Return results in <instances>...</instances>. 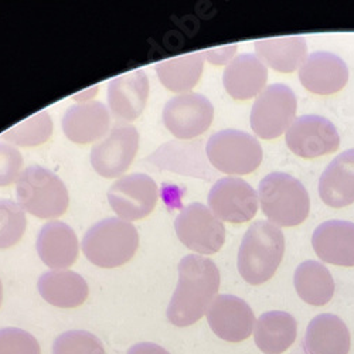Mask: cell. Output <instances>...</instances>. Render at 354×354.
I'll use <instances>...</instances> for the list:
<instances>
[{
	"label": "cell",
	"instance_id": "cell-1",
	"mask_svg": "<svg viewBox=\"0 0 354 354\" xmlns=\"http://www.w3.org/2000/svg\"><path fill=\"white\" fill-rule=\"evenodd\" d=\"M220 289L217 265L203 255H186L179 262V282L167 306V319L177 328L198 322Z\"/></svg>",
	"mask_w": 354,
	"mask_h": 354
},
{
	"label": "cell",
	"instance_id": "cell-2",
	"mask_svg": "<svg viewBox=\"0 0 354 354\" xmlns=\"http://www.w3.org/2000/svg\"><path fill=\"white\" fill-rule=\"evenodd\" d=\"M285 252V237L279 227L270 221H255L245 231L237 267L250 285L268 282L278 271Z\"/></svg>",
	"mask_w": 354,
	"mask_h": 354
},
{
	"label": "cell",
	"instance_id": "cell-3",
	"mask_svg": "<svg viewBox=\"0 0 354 354\" xmlns=\"http://www.w3.org/2000/svg\"><path fill=\"white\" fill-rule=\"evenodd\" d=\"M258 200L261 210L277 227L302 224L310 212V198L306 187L293 176L272 171L259 182Z\"/></svg>",
	"mask_w": 354,
	"mask_h": 354
},
{
	"label": "cell",
	"instance_id": "cell-4",
	"mask_svg": "<svg viewBox=\"0 0 354 354\" xmlns=\"http://www.w3.org/2000/svg\"><path fill=\"white\" fill-rule=\"evenodd\" d=\"M82 252L100 268H118L129 262L138 251L136 227L120 217H108L88 228L82 239Z\"/></svg>",
	"mask_w": 354,
	"mask_h": 354
},
{
	"label": "cell",
	"instance_id": "cell-5",
	"mask_svg": "<svg viewBox=\"0 0 354 354\" xmlns=\"http://www.w3.org/2000/svg\"><path fill=\"white\" fill-rule=\"evenodd\" d=\"M16 196L24 213L41 220L62 217L70 204L64 182L55 173L39 165L21 171L16 183Z\"/></svg>",
	"mask_w": 354,
	"mask_h": 354
},
{
	"label": "cell",
	"instance_id": "cell-6",
	"mask_svg": "<svg viewBox=\"0 0 354 354\" xmlns=\"http://www.w3.org/2000/svg\"><path fill=\"white\" fill-rule=\"evenodd\" d=\"M210 165L218 171L243 176L255 171L262 162V146L258 139L237 129L220 131L210 136L205 146Z\"/></svg>",
	"mask_w": 354,
	"mask_h": 354
},
{
	"label": "cell",
	"instance_id": "cell-7",
	"mask_svg": "<svg viewBox=\"0 0 354 354\" xmlns=\"http://www.w3.org/2000/svg\"><path fill=\"white\" fill-rule=\"evenodd\" d=\"M298 101L292 88L285 84H272L255 98L251 108L250 124L261 139H275L286 133L297 120Z\"/></svg>",
	"mask_w": 354,
	"mask_h": 354
},
{
	"label": "cell",
	"instance_id": "cell-8",
	"mask_svg": "<svg viewBox=\"0 0 354 354\" xmlns=\"http://www.w3.org/2000/svg\"><path fill=\"white\" fill-rule=\"evenodd\" d=\"M177 239L198 255L218 252L225 241V227L214 213L201 203H190L174 220Z\"/></svg>",
	"mask_w": 354,
	"mask_h": 354
},
{
	"label": "cell",
	"instance_id": "cell-9",
	"mask_svg": "<svg viewBox=\"0 0 354 354\" xmlns=\"http://www.w3.org/2000/svg\"><path fill=\"white\" fill-rule=\"evenodd\" d=\"M166 129L177 139H194L207 131L214 120L212 101L197 93H186L167 101L162 115Z\"/></svg>",
	"mask_w": 354,
	"mask_h": 354
},
{
	"label": "cell",
	"instance_id": "cell-10",
	"mask_svg": "<svg viewBox=\"0 0 354 354\" xmlns=\"http://www.w3.org/2000/svg\"><path fill=\"white\" fill-rule=\"evenodd\" d=\"M159 189L151 176L132 173L118 179L108 190V201L115 214L125 221L149 216L158 203Z\"/></svg>",
	"mask_w": 354,
	"mask_h": 354
},
{
	"label": "cell",
	"instance_id": "cell-11",
	"mask_svg": "<svg viewBox=\"0 0 354 354\" xmlns=\"http://www.w3.org/2000/svg\"><path fill=\"white\" fill-rule=\"evenodd\" d=\"M285 142L292 153L304 159H315L336 152L340 146V135L326 118L302 115L286 131Z\"/></svg>",
	"mask_w": 354,
	"mask_h": 354
},
{
	"label": "cell",
	"instance_id": "cell-12",
	"mask_svg": "<svg viewBox=\"0 0 354 354\" xmlns=\"http://www.w3.org/2000/svg\"><path fill=\"white\" fill-rule=\"evenodd\" d=\"M138 149L139 133L136 128L132 125H118L93 146L91 165L105 179H115L128 171Z\"/></svg>",
	"mask_w": 354,
	"mask_h": 354
},
{
	"label": "cell",
	"instance_id": "cell-13",
	"mask_svg": "<svg viewBox=\"0 0 354 354\" xmlns=\"http://www.w3.org/2000/svg\"><path fill=\"white\" fill-rule=\"evenodd\" d=\"M209 209L225 223L241 224L252 220L258 212V193L240 177H223L209 193Z\"/></svg>",
	"mask_w": 354,
	"mask_h": 354
},
{
	"label": "cell",
	"instance_id": "cell-14",
	"mask_svg": "<svg viewBox=\"0 0 354 354\" xmlns=\"http://www.w3.org/2000/svg\"><path fill=\"white\" fill-rule=\"evenodd\" d=\"M205 315L212 330L230 343L247 340L257 323L251 306L234 295H217Z\"/></svg>",
	"mask_w": 354,
	"mask_h": 354
},
{
	"label": "cell",
	"instance_id": "cell-15",
	"mask_svg": "<svg viewBox=\"0 0 354 354\" xmlns=\"http://www.w3.org/2000/svg\"><path fill=\"white\" fill-rule=\"evenodd\" d=\"M149 98V80L143 70H132L108 84V109L122 122H131L142 115Z\"/></svg>",
	"mask_w": 354,
	"mask_h": 354
},
{
	"label": "cell",
	"instance_id": "cell-16",
	"mask_svg": "<svg viewBox=\"0 0 354 354\" xmlns=\"http://www.w3.org/2000/svg\"><path fill=\"white\" fill-rule=\"evenodd\" d=\"M305 90L316 95H332L342 91L348 81V68L343 58L333 53L317 51L308 55L299 68Z\"/></svg>",
	"mask_w": 354,
	"mask_h": 354
},
{
	"label": "cell",
	"instance_id": "cell-17",
	"mask_svg": "<svg viewBox=\"0 0 354 354\" xmlns=\"http://www.w3.org/2000/svg\"><path fill=\"white\" fill-rule=\"evenodd\" d=\"M62 127L64 135L74 143L101 140L109 133V109L100 101L74 104L66 111Z\"/></svg>",
	"mask_w": 354,
	"mask_h": 354
},
{
	"label": "cell",
	"instance_id": "cell-18",
	"mask_svg": "<svg viewBox=\"0 0 354 354\" xmlns=\"http://www.w3.org/2000/svg\"><path fill=\"white\" fill-rule=\"evenodd\" d=\"M40 259L53 271H66L78 258L80 243L74 230L63 221L46 223L36 241Z\"/></svg>",
	"mask_w": 354,
	"mask_h": 354
},
{
	"label": "cell",
	"instance_id": "cell-19",
	"mask_svg": "<svg viewBox=\"0 0 354 354\" xmlns=\"http://www.w3.org/2000/svg\"><path fill=\"white\" fill-rule=\"evenodd\" d=\"M312 247L323 261L337 267H354V223L330 220L316 227Z\"/></svg>",
	"mask_w": 354,
	"mask_h": 354
},
{
	"label": "cell",
	"instance_id": "cell-20",
	"mask_svg": "<svg viewBox=\"0 0 354 354\" xmlns=\"http://www.w3.org/2000/svg\"><path fill=\"white\" fill-rule=\"evenodd\" d=\"M268 81V67L255 54H241L225 66L223 84L227 94L237 101L257 98Z\"/></svg>",
	"mask_w": 354,
	"mask_h": 354
},
{
	"label": "cell",
	"instance_id": "cell-21",
	"mask_svg": "<svg viewBox=\"0 0 354 354\" xmlns=\"http://www.w3.org/2000/svg\"><path fill=\"white\" fill-rule=\"evenodd\" d=\"M319 196L333 209L354 203V149L344 151L324 169L319 179Z\"/></svg>",
	"mask_w": 354,
	"mask_h": 354
},
{
	"label": "cell",
	"instance_id": "cell-22",
	"mask_svg": "<svg viewBox=\"0 0 354 354\" xmlns=\"http://www.w3.org/2000/svg\"><path fill=\"white\" fill-rule=\"evenodd\" d=\"M41 298L55 308L71 309L81 306L88 298L86 281L74 271L44 272L37 282Z\"/></svg>",
	"mask_w": 354,
	"mask_h": 354
},
{
	"label": "cell",
	"instance_id": "cell-23",
	"mask_svg": "<svg viewBox=\"0 0 354 354\" xmlns=\"http://www.w3.org/2000/svg\"><path fill=\"white\" fill-rule=\"evenodd\" d=\"M305 347L309 354H348L350 332L339 316L317 315L306 329Z\"/></svg>",
	"mask_w": 354,
	"mask_h": 354
},
{
	"label": "cell",
	"instance_id": "cell-24",
	"mask_svg": "<svg viewBox=\"0 0 354 354\" xmlns=\"http://www.w3.org/2000/svg\"><path fill=\"white\" fill-rule=\"evenodd\" d=\"M298 323L282 310L265 312L255 323L254 340L258 348L267 354H282L297 340Z\"/></svg>",
	"mask_w": 354,
	"mask_h": 354
},
{
	"label": "cell",
	"instance_id": "cell-25",
	"mask_svg": "<svg viewBox=\"0 0 354 354\" xmlns=\"http://www.w3.org/2000/svg\"><path fill=\"white\" fill-rule=\"evenodd\" d=\"M254 47L259 60L279 73L297 71L308 58V43L302 36L258 40Z\"/></svg>",
	"mask_w": 354,
	"mask_h": 354
},
{
	"label": "cell",
	"instance_id": "cell-26",
	"mask_svg": "<svg viewBox=\"0 0 354 354\" xmlns=\"http://www.w3.org/2000/svg\"><path fill=\"white\" fill-rule=\"evenodd\" d=\"M293 285L299 298L312 306L328 305L335 295V279L317 261H305L295 270Z\"/></svg>",
	"mask_w": 354,
	"mask_h": 354
},
{
	"label": "cell",
	"instance_id": "cell-27",
	"mask_svg": "<svg viewBox=\"0 0 354 354\" xmlns=\"http://www.w3.org/2000/svg\"><path fill=\"white\" fill-rule=\"evenodd\" d=\"M203 68V53H190L160 62L156 66V74L166 90L176 94H186L200 81Z\"/></svg>",
	"mask_w": 354,
	"mask_h": 354
},
{
	"label": "cell",
	"instance_id": "cell-28",
	"mask_svg": "<svg viewBox=\"0 0 354 354\" xmlns=\"http://www.w3.org/2000/svg\"><path fill=\"white\" fill-rule=\"evenodd\" d=\"M53 120L47 111H40L27 120L9 128L2 139L12 146L33 147L46 143L53 135Z\"/></svg>",
	"mask_w": 354,
	"mask_h": 354
},
{
	"label": "cell",
	"instance_id": "cell-29",
	"mask_svg": "<svg viewBox=\"0 0 354 354\" xmlns=\"http://www.w3.org/2000/svg\"><path fill=\"white\" fill-rule=\"evenodd\" d=\"M27 218L19 203L0 198V250L16 245L26 232Z\"/></svg>",
	"mask_w": 354,
	"mask_h": 354
},
{
	"label": "cell",
	"instance_id": "cell-30",
	"mask_svg": "<svg viewBox=\"0 0 354 354\" xmlns=\"http://www.w3.org/2000/svg\"><path fill=\"white\" fill-rule=\"evenodd\" d=\"M53 354H106L102 342L86 330H70L58 336Z\"/></svg>",
	"mask_w": 354,
	"mask_h": 354
},
{
	"label": "cell",
	"instance_id": "cell-31",
	"mask_svg": "<svg viewBox=\"0 0 354 354\" xmlns=\"http://www.w3.org/2000/svg\"><path fill=\"white\" fill-rule=\"evenodd\" d=\"M0 354H41L37 339L17 328L0 329Z\"/></svg>",
	"mask_w": 354,
	"mask_h": 354
},
{
	"label": "cell",
	"instance_id": "cell-32",
	"mask_svg": "<svg viewBox=\"0 0 354 354\" xmlns=\"http://www.w3.org/2000/svg\"><path fill=\"white\" fill-rule=\"evenodd\" d=\"M23 169V156L17 147L0 142V187L17 183Z\"/></svg>",
	"mask_w": 354,
	"mask_h": 354
},
{
	"label": "cell",
	"instance_id": "cell-33",
	"mask_svg": "<svg viewBox=\"0 0 354 354\" xmlns=\"http://www.w3.org/2000/svg\"><path fill=\"white\" fill-rule=\"evenodd\" d=\"M239 46L237 44H230V46H221V47H213L209 50H204L203 57L204 60H207L213 66H228L234 58L235 53H237Z\"/></svg>",
	"mask_w": 354,
	"mask_h": 354
},
{
	"label": "cell",
	"instance_id": "cell-34",
	"mask_svg": "<svg viewBox=\"0 0 354 354\" xmlns=\"http://www.w3.org/2000/svg\"><path fill=\"white\" fill-rule=\"evenodd\" d=\"M127 354H170V353L162 346H158L155 343H138L132 346Z\"/></svg>",
	"mask_w": 354,
	"mask_h": 354
},
{
	"label": "cell",
	"instance_id": "cell-35",
	"mask_svg": "<svg viewBox=\"0 0 354 354\" xmlns=\"http://www.w3.org/2000/svg\"><path fill=\"white\" fill-rule=\"evenodd\" d=\"M97 93H98V86L90 88V90H85V91H82V93L75 94V95H74V100H75V101H80V102H88Z\"/></svg>",
	"mask_w": 354,
	"mask_h": 354
},
{
	"label": "cell",
	"instance_id": "cell-36",
	"mask_svg": "<svg viewBox=\"0 0 354 354\" xmlns=\"http://www.w3.org/2000/svg\"><path fill=\"white\" fill-rule=\"evenodd\" d=\"M3 302V285H2V279H0V306H2Z\"/></svg>",
	"mask_w": 354,
	"mask_h": 354
}]
</instances>
